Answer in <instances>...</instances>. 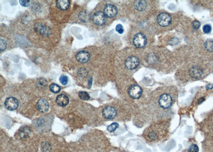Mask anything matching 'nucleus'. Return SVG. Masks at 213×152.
Masks as SVG:
<instances>
[{
    "label": "nucleus",
    "mask_w": 213,
    "mask_h": 152,
    "mask_svg": "<svg viewBox=\"0 0 213 152\" xmlns=\"http://www.w3.org/2000/svg\"><path fill=\"white\" fill-rule=\"evenodd\" d=\"M79 72H81V74H79V76H87V74H86V73H85L87 72V71H86V70L82 71V69H81V71H79Z\"/></svg>",
    "instance_id": "nucleus-31"
},
{
    "label": "nucleus",
    "mask_w": 213,
    "mask_h": 152,
    "mask_svg": "<svg viewBox=\"0 0 213 152\" xmlns=\"http://www.w3.org/2000/svg\"><path fill=\"white\" fill-rule=\"evenodd\" d=\"M36 108L42 113L47 112L49 108V104L47 101L43 99H41L36 104Z\"/></svg>",
    "instance_id": "nucleus-11"
},
{
    "label": "nucleus",
    "mask_w": 213,
    "mask_h": 152,
    "mask_svg": "<svg viewBox=\"0 0 213 152\" xmlns=\"http://www.w3.org/2000/svg\"><path fill=\"white\" fill-rule=\"evenodd\" d=\"M147 138L151 141H155L158 139V134L156 131H151L148 132L147 135Z\"/></svg>",
    "instance_id": "nucleus-20"
},
{
    "label": "nucleus",
    "mask_w": 213,
    "mask_h": 152,
    "mask_svg": "<svg viewBox=\"0 0 213 152\" xmlns=\"http://www.w3.org/2000/svg\"><path fill=\"white\" fill-rule=\"evenodd\" d=\"M60 82L61 84L66 85L68 82V77L66 75H62L60 77Z\"/></svg>",
    "instance_id": "nucleus-24"
},
{
    "label": "nucleus",
    "mask_w": 213,
    "mask_h": 152,
    "mask_svg": "<svg viewBox=\"0 0 213 152\" xmlns=\"http://www.w3.org/2000/svg\"><path fill=\"white\" fill-rule=\"evenodd\" d=\"M19 105V102L18 100L14 97H9L4 103V106L5 108L10 111H13L18 108Z\"/></svg>",
    "instance_id": "nucleus-6"
},
{
    "label": "nucleus",
    "mask_w": 213,
    "mask_h": 152,
    "mask_svg": "<svg viewBox=\"0 0 213 152\" xmlns=\"http://www.w3.org/2000/svg\"><path fill=\"white\" fill-rule=\"evenodd\" d=\"M116 110L111 106H107L103 110V116L106 119H112L116 116Z\"/></svg>",
    "instance_id": "nucleus-8"
},
{
    "label": "nucleus",
    "mask_w": 213,
    "mask_h": 152,
    "mask_svg": "<svg viewBox=\"0 0 213 152\" xmlns=\"http://www.w3.org/2000/svg\"><path fill=\"white\" fill-rule=\"evenodd\" d=\"M140 64V61L136 57L131 56L127 58L125 61V66L129 69H134L136 68Z\"/></svg>",
    "instance_id": "nucleus-7"
},
{
    "label": "nucleus",
    "mask_w": 213,
    "mask_h": 152,
    "mask_svg": "<svg viewBox=\"0 0 213 152\" xmlns=\"http://www.w3.org/2000/svg\"><path fill=\"white\" fill-rule=\"evenodd\" d=\"M134 45L137 48H142L146 44V36L141 33L136 34L133 39Z\"/></svg>",
    "instance_id": "nucleus-3"
},
{
    "label": "nucleus",
    "mask_w": 213,
    "mask_h": 152,
    "mask_svg": "<svg viewBox=\"0 0 213 152\" xmlns=\"http://www.w3.org/2000/svg\"><path fill=\"white\" fill-rule=\"evenodd\" d=\"M117 8L112 5V4H108L105 7L104 9V13L106 16L112 18L114 16H116L117 14Z\"/></svg>",
    "instance_id": "nucleus-9"
},
{
    "label": "nucleus",
    "mask_w": 213,
    "mask_h": 152,
    "mask_svg": "<svg viewBox=\"0 0 213 152\" xmlns=\"http://www.w3.org/2000/svg\"><path fill=\"white\" fill-rule=\"evenodd\" d=\"M204 47L206 50L209 52H213V40L209 39L207 40L204 44Z\"/></svg>",
    "instance_id": "nucleus-19"
},
{
    "label": "nucleus",
    "mask_w": 213,
    "mask_h": 152,
    "mask_svg": "<svg viewBox=\"0 0 213 152\" xmlns=\"http://www.w3.org/2000/svg\"><path fill=\"white\" fill-rule=\"evenodd\" d=\"M212 31V27L209 24H206L203 27V31L206 34L209 33Z\"/></svg>",
    "instance_id": "nucleus-26"
},
{
    "label": "nucleus",
    "mask_w": 213,
    "mask_h": 152,
    "mask_svg": "<svg viewBox=\"0 0 213 152\" xmlns=\"http://www.w3.org/2000/svg\"><path fill=\"white\" fill-rule=\"evenodd\" d=\"M128 95L133 99H138L142 95V89L138 85H132L128 89Z\"/></svg>",
    "instance_id": "nucleus-4"
},
{
    "label": "nucleus",
    "mask_w": 213,
    "mask_h": 152,
    "mask_svg": "<svg viewBox=\"0 0 213 152\" xmlns=\"http://www.w3.org/2000/svg\"><path fill=\"white\" fill-rule=\"evenodd\" d=\"M76 58L79 63H86L90 60V56L89 52L85 51H81L76 54Z\"/></svg>",
    "instance_id": "nucleus-10"
},
{
    "label": "nucleus",
    "mask_w": 213,
    "mask_h": 152,
    "mask_svg": "<svg viewBox=\"0 0 213 152\" xmlns=\"http://www.w3.org/2000/svg\"><path fill=\"white\" fill-rule=\"evenodd\" d=\"M79 20L83 23H87L90 19V15L89 13L86 10H83L80 12L79 15Z\"/></svg>",
    "instance_id": "nucleus-15"
},
{
    "label": "nucleus",
    "mask_w": 213,
    "mask_h": 152,
    "mask_svg": "<svg viewBox=\"0 0 213 152\" xmlns=\"http://www.w3.org/2000/svg\"><path fill=\"white\" fill-rule=\"evenodd\" d=\"M160 106L164 109L169 108L172 104V98L170 95L165 93L162 95L159 99Z\"/></svg>",
    "instance_id": "nucleus-1"
},
{
    "label": "nucleus",
    "mask_w": 213,
    "mask_h": 152,
    "mask_svg": "<svg viewBox=\"0 0 213 152\" xmlns=\"http://www.w3.org/2000/svg\"><path fill=\"white\" fill-rule=\"evenodd\" d=\"M7 48V43L3 39L0 40V49L1 51H2L4 50Z\"/></svg>",
    "instance_id": "nucleus-27"
},
{
    "label": "nucleus",
    "mask_w": 213,
    "mask_h": 152,
    "mask_svg": "<svg viewBox=\"0 0 213 152\" xmlns=\"http://www.w3.org/2000/svg\"><path fill=\"white\" fill-rule=\"evenodd\" d=\"M92 20L95 24L102 26L106 22V16L101 11L95 12L92 17Z\"/></svg>",
    "instance_id": "nucleus-5"
},
{
    "label": "nucleus",
    "mask_w": 213,
    "mask_h": 152,
    "mask_svg": "<svg viewBox=\"0 0 213 152\" xmlns=\"http://www.w3.org/2000/svg\"><path fill=\"white\" fill-rule=\"evenodd\" d=\"M57 7L62 10H66L70 7V1L69 0H58L56 2Z\"/></svg>",
    "instance_id": "nucleus-14"
},
{
    "label": "nucleus",
    "mask_w": 213,
    "mask_h": 152,
    "mask_svg": "<svg viewBox=\"0 0 213 152\" xmlns=\"http://www.w3.org/2000/svg\"><path fill=\"white\" fill-rule=\"evenodd\" d=\"M200 23L199 21L195 20L193 21L192 23V27L194 30L198 29L200 27Z\"/></svg>",
    "instance_id": "nucleus-28"
},
{
    "label": "nucleus",
    "mask_w": 213,
    "mask_h": 152,
    "mask_svg": "<svg viewBox=\"0 0 213 152\" xmlns=\"http://www.w3.org/2000/svg\"><path fill=\"white\" fill-rule=\"evenodd\" d=\"M79 98L84 100H88L90 99V95L85 91H81L79 93Z\"/></svg>",
    "instance_id": "nucleus-22"
},
{
    "label": "nucleus",
    "mask_w": 213,
    "mask_h": 152,
    "mask_svg": "<svg viewBox=\"0 0 213 152\" xmlns=\"http://www.w3.org/2000/svg\"><path fill=\"white\" fill-rule=\"evenodd\" d=\"M31 133V129L27 127H25L21 128L19 131V135L21 138H25L29 136Z\"/></svg>",
    "instance_id": "nucleus-18"
},
{
    "label": "nucleus",
    "mask_w": 213,
    "mask_h": 152,
    "mask_svg": "<svg viewBox=\"0 0 213 152\" xmlns=\"http://www.w3.org/2000/svg\"><path fill=\"white\" fill-rule=\"evenodd\" d=\"M36 29L38 30L39 32H40V34L42 35L47 36L50 33V29L47 28V26H45L42 25H39L38 26V27L36 28Z\"/></svg>",
    "instance_id": "nucleus-17"
},
{
    "label": "nucleus",
    "mask_w": 213,
    "mask_h": 152,
    "mask_svg": "<svg viewBox=\"0 0 213 152\" xmlns=\"http://www.w3.org/2000/svg\"><path fill=\"white\" fill-rule=\"evenodd\" d=\"M206 88L207 90H209V89H212L213 88V84H209L206 85Z\"/></svg>",
    "instance_id": "nucleus-32"
},
{
    "label": "nucleus",
    "mask_w": 213,
    "mask_h": 152,
    "mask_svg": "<svg viewBox=\"0 0 213 152\" xmlns=\"http://www.w3.org/2000/svg\"><path fill=\"white\" fill-rule=\"evenodd\" d=\"M118 127L119 124L116 122H114L109 125V126H108L107 130L110 132H114V131Z\"/></svg>",
    "instance_id": "nucleus-23"
},
{
    "label": "nucleus",
    "mask_w": 213,
    "mask_h": 152,
    "mask_svg": "<svg viewBox=\"0 0 213 152\" xmlns=\"http://www.w3.org/2000/svg\"><path fill=\"white\" fill-rule=\"evenodd\" d=\"M135 8L139 11H142L146 9V2L144 1H138L134 3Z\"/></svg>",
    "instance_id": "nucleus-16"
},
{
    "label": "nucleus",
    "mask_w": 213,
    "mask_h": 152,
    "mask_svg": "<svg viewBox=\"0 0 213 152\" xmlns=\"http://www.w3.org/2000/svg\"><path fill=\"white\" fill-rule=\"evenodd\" d=\"M172 17L166 13H161L157 17L158 24L162 27L168 26L172 22Z\"/></svg>",
    "instance_id": "nucleus-2"
},
{
    "label": "nucleus",
    "mask_w": 213,
    "mask_h": 152,
    "mask_svg": "<svg viewBox=\"0 0 213 152\" xmlns=\"http://www.w3.org/2000/svg\"><path fill=\"white\" fill-rule=\"evenodd\" d=\"M116 31L119 34H122L124 33V28L121 24H118L116 27Z\"/></svg>",
    "instance_id": "nucleus-29"
},
{
    "label": "nucleus",
    "mask_w": 213,
    "mask_h": 152,
    "mask_svg": "<svg viewBox=\"0 0 213 152\" xmlns=\"http://www.w3.org/2000/svg\"><path fill=\"white\" fill-rule=\"evenodd\" d=\"M69 98L66 95L64 94L60 95L57 97L56 99V102L58 105L61 107H64L67 106L69 103Z\"/></svg>",
    "instance_id": "nucleus-12"
},
{
    "label": "nucleus",
    "mask_w": 213,
    "mask_h": 152,
    "mask_svg": "<svg viewBox=\"0 0 213 152\" xmlns=\"http://www.w3.org/2000/svg\"><path fill=\"white\" fill-rule=\"evenodd\" d=\"M189 152H199V147L197 145L193 144L190 147L189 149H188Z\"/></svg>",
    "instance_id": "nucleus-25"
},
{
    "label": "nucleus",
    "mask_w": 213,
    "mask_h": 152,
    "mask_svg": "<svg viewBox=\"0 0 213 152\" xmlns=\"http://www.w3.org/2000/svg\"><path fill=\"white\" fill-rule=\"evenodd\" d=\"M20 3L22 6L27 7L30 5L31 1H20Z\"/></svg>",
    "instance_id": "nucleus-30"
},
{
    "label": "nucleus",
    "mask_w": 213,
    "mask_h": 152,
    "mask_svg": "<svg viewBox=\"0 0 213 152\" xmlns=\"http://www.w3.org/2000/svg\"></svg>",
    "instance_id": "nucleus-33"
},
{
    "label": "nucleus",
    "mask_w": 213,
    "mask_h": 152,
    "mask_svg": "<svg viewBox=\"0 0 213 152\" xmlns=\"http://www.w3.org/2000/svg\"><path fill=\"white\" fill-rule=\"evenodd\" d=\"M50 89L54 93H58L61 91L60 87L55 83H52L50 85Z\"/></svg>",
    "instance_id": "nucleus-21"
},
{
    "label": "nucleus",
    "mask_w": 213,
    "mask_h": 152,
    "mask_svg": "<svg viewBox=\"0 0 213 152\" xmlns=\"http://www.w3.org/2000/svg\"><path fill=\"white\" fill-rule=\"evenodd\" d=\"M203 71L201 68L197 66L193 67L190 71L189 74L190 76L194 79L200 78L202 75Z\"/></svg>",
    "instance_id": "nucleus-13"
}]
</instances>
